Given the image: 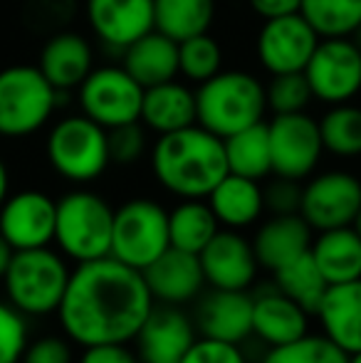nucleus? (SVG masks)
I'll list each match as a JSON object with an SVG mask.
<instances>
[{
  "instance_id": "obj_1",
  "label": "nucleus",
  "mask_w": 361,
  "mask_h": 363,
  "mask_svg": "<svg viewBox=\"0 0 361 363\" xmlns=\"http://www.w3.org/2000/svg\"><path fill=\"white\" fill-rule=\"evenodd\" d=\"M154 304L144 274L109 255L70 272L57 314L65 334L79 346L129 344Z\"/></svg>"
},
{
  "instance_id": "obj_2",
  "label": "nucleus",
  "mask_w": 361,
  "mask_h": 363,
  "mask_svg": "<svg viewBox=\"0 0 361 363\" xmlns=\"http://www.w3.org/2000/svg\"><path fill=\"white\" fill-rule=\"evenodd\" d=\"M151 171L161 188L186 198H208L228 173L223 139L201 124L161 134L151 148Z\"/></svg>"
},
{
  "instance_id": "obj_3",
  "label": "nucleus",
  "mask_w": 361,
  "mask_h": 363,
  "mask_svg": "<svg viewBox=\"0 0 361 363\" xmlns=\"http://www.w3.org/2000/svg\"><path fill=\"white\" fill-rule=\"evenodd\" d=\"M265 84L243 69H221L196 89L198 124L218 139L265 121Z\"/></svg>"
},
{
  "instance_id": "obj_4",
  "label": "nucleus",
  "mask_w": 361,
  "mask_h": 363,
  "mask_svg": "<svg viewBox=\"0 0 361 363\" xmlns=\"http://www.w3.org/2000/svg\"><path fill=\"white\" fill-rule=\"evenodd\" d=\"M10 304L25 316L57 311L70 282V269L57 252L48 247L15 250L3 274Z\"/></svg>"
},
{
  "instance_id": "obj_5",
  "label": "nucleus",
  "mask_w": 361,
  "mask_h": 363,
  "mask_svg": "<svg viewBox=\"0 0 361 363\" xmlns=\"http://www.w3.org/2000/svg\"><path fill=\"white\" fill-rule=\"evenodd\" d=\"M114 208L91 191H72L57 201L55 242L77 262L109 257Z\"/></svg>"
},
{
  "instance_id": "obj_6",
  "label": "nucleus",
  "mask_w": 361,
  "mask_h": 363,
  "mask_svg": "<svg viewBox=\"0 0 361 363\" xmlns=\"http://www.w3.org/2000/svg\"><path fill=\"white\" fill-rule=\"evenodd\" d=\"M62 94L38 67H5L0 72V136L20 139L40 131L60 106Z\"/></svg>"
},
{
  "instance_id": "obj_7",
  "label": "nucleus",
  "mask_w": 361,
  "mask_h": 363,
  "mask_svg": "<svg viewBox=\"0 0 361 363\" xmlns=\"http://www.w3.org/2000/svg\"><path fill=\"white\" fill-rule=\"evenodd\" d=\"M169 211L151 198H134L114 211L109 255L134 269H146L169 250Z\"/></svg>"
},
{
  "instance_id": "obj_8",
  "label": "nucleus",
  "mask_w": 361,
  "mask_h": 363,
  "mask_svg": "<svg viewBox=\"0 0 361 363\" xmlns=\"http://www.w3.org/2000/svg\"><path fill=\"white\" fill-rule=\"evenodd\" d=\"M48 161L72 183H91L109 166L106 129L84 114L65 116L48 136Z\"/></svg>"
},
{
  "instance_id": "obj_9",
  "label": "nucleus",
  "mask_w": 361,
  "mask_h": 363,
  "mask_svg": "<svg viewBox=\"0 0 361 363\" xmlns=\"http://www.w3.org/2000/svg\"><path fill=\"white\" fill-rule=\"evenodd\" d=\"M77 96L82 114L96 121L101 129H114L141 119L144 86L121 65L94 67L77 86Z\"/></svg>"
},
{
  "instance_id": "obj_10",
  "label": "nucleus",
  "mask_w": 361,
  "mask_h": 363,
  "mask_svg": "<svg viewBox=\"0 0 361 363\" xmlns=\"http://www.w3.org/2000/svg\"><path fill=\"white\" fill-rule=\"evenodd\" d=\"M272 176L304 181L317 171L322 161L324 144L319 134V121L307 111L297 114H274L267 121Z\"/></svg>"
},
{
  "instance_id": "obj_11",
  "label": "nucleus",
  "mask_w": 361,
  "mask_h": 363,
  "mask_svg": "<svg viewBox=\"0 0 361 363\" xmlns=\"http://www.w3.org/2000/svg\"><path fill=\"white\" fill-rule=\"evenodd\" d=\"M304 77L317 101L347 104L361 91V50L352 38H324L314 48Z\"/></svg>"
},
{
  "instance_id": "obj_12",
  "label": "nucleus",
  "mask_w": 361,
  "mask_h": 363,
  "mask_svg": "<svg viewBox=\"0 0 361 363\" xmlns=\"http://www.w3.org/2000/svg\"><path fill=\"white\" fill-rule=\"evenodd\" d=\"M361 208V181L349 171H324L302 186L299 216L317 233L349 228Z\"/></svg>"
},
{
  "instance_id": "obj_13",
  "label": "nucleus",
  "mask_w": 361,
  "mask_h": 363,
  "mask_svg": "<svg viewBox=\"0 0 361 363\" xmlns=\"http://www.w3.org/2000/svg\"><path fill=\"white\" fill-rule=\"evenodd\" d=\"M319 40L322 38L299 13L262 20L255 40L257 62L267 74L304 72Z\"/></svg>"
},
{
  "instance_id": "obj_14",
  "label": "nucleus",
  "mask_w": 361,
  "mask_h": 363,
  "mask_svg": "<svg viewBox=\"0 0 361 363\" xmlns=\"http://www.w3.org/2000/svg\"><path fill=\"white\" fill-rule=\"evenodd\" d=\"M57 203L40 191H20L0 206V235L13 250L48 247L55 242Z\"/></svg>"
},
{
  "instance_id": "obj_15",
  "label": "nucleus",
  "mask_w": 361,
  "mask_h": 363,
  "mask_svg": "<svg viewBox=\"0 0 361 363\" xmlns=\"http://www.w3.org/2000/svg\"><path fill=\"white\" fill-rule=\"evenodd\" d=\"M206 284L213 289H238L248 291L255 282L260 262L248 238L238 230H218L216 238L198 252Z\"/></svg>"
},
{
  "instance_id": "obj_16",
  "label": "nucleus",
  "mask_w": 361,
  "mask_h": 363,
  "mask_svg": "<svg viewBox=\"0 0 361 363\" xmlns=\"http://www.w3.org/2000/svg\"><path fill=\"white\" fill-rule=\"evenodd\" d=\"M193 326L206 339L243 344L252 336V294L238 289H213L198 294Z\"/></svg>"
},
{
  "instance_id": "obj_17",
  "label": "nucleus",
  "mask_w": 361,
  "mask_h": 363,
  "mask_svg": "<svg viewBox=\"0 0 361 363\" xmlns=\"http://www.w3.org/2000/svg\"><path fill=\"white\" fill-rule=\"evenodd\" d=\"M196 339L198 331L186 311L171 304H154L134 336L136 356L139 363H181Z\"/></svg>"
},
{
  "instance_id": "obj_18",
  "label": "nucleus",
  "mask_w": 361,
  "mask_h": 363,
  "mask_svg": "<svg viewBox=\"0 0 361 363\" xmlns=\"http://www.w3.org/2000/svg\"><path fill=\"white\" fill-rule=\"evenodd\" d=\"M84 13L94 38L119 55L154 30V0H87Z\"/></svg>"
},
{
  "instance_id": "obj_19",
  "label": "nucleus",
  "mask_w": 361,
  "mask_h": 363,
  "mask_svg": "<svg viewBox=\"0 0 361 363\" xmlns=\"http://www.w3.org/2000/svg\"><path fill=\"white\" fill-rule=\"evenodd\" d=\"M151 296L156 304L181 306L186 301L198 299L206 287L203 267L198 255L183 252V250L169 247L154 259L146 269H141Z\"/></svg>"
},
{
  "instance_id": "obj_20",
  "label": "nucleus",
  "mask_w": 361,
  "mask_h": 363,
  "mask_svg": "<svg viewBox=\"0 0 361 363\" xmlns=\"http://www.w3.org/2000/svg\"><path fill=\"white\" fill-rule=\"evenodd\" d=\"M309 334V314L274 284L252 294V336L267 346H282Z\"/></svg>"
},
{
  "instance_id": "obj_21",
  "label": "nucleus",
  "mask_w": 361,
  "mask_h": 363,
  "mask_svg": "<svg viewBox=\"0 0 361 363\" xmlns=\"http://www.w3.org/2000/svg\"><path fill=\"white\" fill-rule=\"evenodd\" d=\"M322 334L344 354L361 351V279L329 284L317 306Z\"/></svg>"
},
{
  "instance_id": "obj_22",
  "label": "nucleus",
  "mask_w": 361,
  "mask_h": 363,
  "mask_svg": "<svg viewBox=\"0 0 361 363\" xmlns=\"http://www.w3.org/2000/svg\"><path fill=\"white\" fill-rule=\"evenodd\" d=\"M38 69L57 91H72L94 69V52L79 33H57L45 43Z\"/></svg>"
},
{
  "instance_id": "obj_23",
  "label": "nucleus",
  "mask_w": 361,
  "mask_h": 363,
  "mask_svg": "<svg viewBox=\"0 0 361 363\" xmlns=\"http://www.w3.org/2000/svg\"><path fill=\"white\" fill-rule=\"evenodd\" d=\"M314 230L304 223L299 213L294 216H272L260 225V230L252 238V250L260 262V267L274 269L284 267L287 262L297 259L299 255L309 252L312 247Z\"/></svg>"
},
{
  "instance_id": "obj_24",
  "label": "nucleus",
  "mask_w": 361,
  "mask_h": 363,
  "mask_svg": "<svg viewBox=\"0 0 361 363\" xmlns=\"http://www.w3.org/2000/svg\"><path fill=\"white\" fill-rule=\"evenodd\" d=\"M206 203L211 206L221 228L228 230L250 228L265 213V198H262L260 181L235 176V173H226L216 183V188L208 193Z\"/></svg>"
},
{
  "instance_id": "obj_25",
  "label": "nucleus",
  "mask_w": 361,
  "mask_h": 363,
  "mask_svg": "<svg viewBox=\"0 0 361 363\" xmlns=\"http://www.w3.org/2000/svg\"><path fill=\"white\" fill-rule=\"evenodd\" d=\"M139 121L159 136L198 124L196 91L176 79L149 86V89H144Z\"/></svg>"
},
{
  "instance_id": "obj_26",
  "label": "nucleus",
  "mask_w": 361,
  "mask_h": 363,
  "mask_svg": "<svg viewBox=\"0 0 361 363\" xmlns=\"http://www.w3.org/2000/svg\"><path fill=\"white\" fill-rule=\"evenodd\" d=\"M121 67L144 89L179 77V43L159 30L141 35L121 52Z\"/></svg>"
},
{
  "instance_id": "obj_27",
  "label": "nucleus",
  "mask_w": 361,
  "mask_h": 363,
  "mask_svg": "<svg viewBox=\"0 0 361 363\" xmlns=\"http://www.w3.org/2000/svg\"><path fill=\"white\" fill-rule=\"evenodd\" d=\"M309 255L327 284L361 279V238L352 225L319 233L312 240Z\"/></svg>"
},
{
  "instance_id": "obj_28",
  "label": "nucleus",
  "mask_w": 361,
  "mask_h": 363,
  "mask_svg": "<svg viewBox=\"0 0 361 363\" xmlns=\"http://www.w3.org/2000/svg\"><path fill=\"white\" fill-rule=\"evenodd\" d=\"M221 230L206 198H186L169 211V245L183 252L198 255Z\"/></svg>"
},
{
  "instance_id": "obj_29",
  "label": "nucleus",
  "mask_w": 361,
  "mask_h": 363,
  "mask_svg": "<svg viewBox=\"0 0 361 363\" xmlns=\"http://www.w3.org/2000/svg\"><path fill=\"white\" fill-rule=\"evenodd\" d=\"M216 0H154V30L183 43L211 30Z\"/></svg>"
},
{
  "instance_id": "obj_30",
  "label": "nucleus",
  "mask_w": 361,
  "mask_h": 363,
  "mask_svg": "<svg viewBox=\"0 0 361 363\" xmlns=\"http://www.w3.org/2000/svg\"><path fill=\"white\" fill-rule=\"evenodd\" d=\"M223 148H226L228 173L252 178V181H262V178L272 176L270 141H267L265 121L223 139Z\"/></svg>"
},
{
  "instance_id": "obj_31",
  "label": "nucleus",
  "mask_w": 361,
  "mask_h": 363,
  "mask_svg": "<svg viewBox=\"0 0 361 363\" xmlns=\"http://www.w3.org/2000/svg\"><path fill=\"white\" fill-rule=\"evenodd\" d=\"M274 287L282 291L284 296L294 301V304L302 306L307 314H317V306L322 301L324 291H327L329 284L324 282L322 272L314 264L312 255L304 252L299 255L297 259L287 262L284 267L274 269Z\"/></svg>"
},
{
  "instance_id": "obj_32",
  "label": "nucleus",
  "mask_w": 361,
  "mask_h": 363,
  "mask_svg": "<svg viewBox=\"0 0 361 363\" xmlns=\"http://www.w3.org/2000/svg\"><path fill=\"white\" fill-rule=\"evenodd\" d=\"M317 121L324 151L339 158L361 156V106L352 104V101L334 104Z\"/></svg>"
},
{
  "instance_id": "obj_33",
  "label": "nucleus",
  "mask_w": 361,
  "mask_h": 363,
  "mask_svg": "<svg viewBox=\"0 0 361 363\" xmlns=\"http://www.w3.org/2000/svg\"><path fill=\"white\" fill-rule=\"evenodd\" d=\"M299 15L319 38H352L361 25V0H302Z\"/></svg>"
},
{
  "instance_id": "obj_34",
  "label": "nucleus",
  "mask_w": 361,
  "mask_h": 363,
  "mask_svg": "<svg viewBox=\"0 0 361 363\" xmlns=\"http://www.w3.org/2000/svg\"><path fill=\"white\" fill-rule=\"evenodd\" d=\"M223 69V50L213 35L203 33L179 43V74L193 84H203Z\"/></svg>"
},
{
  "instance_id": "obj_35",
  "label": "nucleus",
  "mask_w": 361,
  "mask_h": 363,
  "mask_svg": "<svg viewBox=\"0 0 361 363\" xmlns=\"http://www.w3.org/2000/svg\"><path fill=\"white\" fill-rule=\"evenodd\" d=\"M260 363H349V356L324 334H304L282 346H270Z\"/></svg>"
},
{
  "instance_id": "obj_36",
  "label": "nucleus",
  "mask_w": 361,
  "mask_h": 363,
  "mask_svg": "<svg viewBox=\"0 0 361 363\" xmlns=\"http://www.w3.org/2000/svg\"><path fill=\"white\" fill-rule=\"evenodd\" d=\"M265 99L272 114H297V111H307L314 96L304 72H287L270 74V82L265 86Z\"/></svg>"
},
{
  "instance_id": "obj_37",
  "label": "nucleus",
  "mask_w": 361,
  "mask_h": 363,
  "mask_svg": "<svg viewBox=\"0 0 361 363\" xmlns=\"http://www.w3.org/2000/svg\"><path fill=\"white\" fill-rule=\"evenodd\" d=\"M106 146H109V161L119 166H131L141 161L146 153V126L141 121L121 124L106 129Z\"/></svg>"
},
{
  "instance_id": "obj_38",
  "label": "nucleus",
  "mask_w": 361,
  "mask_h": 363,
  "mask_svg": "<svg viewBox=\"0 0 361 363\" xmlns=\"http://www.w3.org/2000/svg\"><path fill=\"white\" fill-rule=\"evenodd\" d=\"M28 346L25 314L13 304L0 301V363H18Z\"/></svg>"
},
{
  "instance_id": "obj_39",
  "label": "nucleus",
  "mask_w": 361,
  "mask_h": 363,
  "mask_svg": "<svg viewBox=\"0 0 361 363\" xmlns=\"http://www.w3.org/2000/svg\"><path fill=\"white\" fill-rule=\"evenodd\" d=\"M181 363H248V359L240 344H228V341L198 336L191 344V349L186 351Z\"/></svg>"
},
{
  "instance_id": "obj_40",
  "label": "nucleus",
  "mask_w": 361,
  "mask_h": 363,
  "mask_svg": "<svg viewBox=\"0 0 361 363\" xmlns=\"http://www.w3.org/2000/svg\"><path fill=\"white\" fill-rule=\"evenodd\" d=\"M262 198H265V211H270V216H294L299 213V203H302V186L292 178L274 176L262 188Z\"/></svg>"
},
{
  "instance_id": "obj_41",
  "label": "nucleus",
  "mask_w": 361,
  "mask_h": 363,
  "mask_svg": "<svg viewBox=\"0 0 361 363\" xmlns=\"http://www.w3.org/2000/svg\"><path fill=\"white\" fill-rule=\"evenodd\" d=\"M23 363H72L70 344L57 336H45L25 346Z\"/></svg>"
},
{
  "instance_id": "obj_42",
  "label": "nucleus",
  "mask_w": 361,
  "mask_h": 363,
  "mask_svg": "<svg viewBox=\"0 0 361 363\" xmlns=\"http://www.w3.org/2000/svg\"><path fill=\"white\" fill-rule=\"evenodd\" d=\"M79 363H139V356L126 349V344H96L84 346Z\"/></svg>"
},
{
  "instance_id": "obj_43",
  "label": "nucleus",
  "mask_w": 361,
  "mask_h": 363,
  "mask_svg": "<svg viewBox=\"0 0 361 363\" xmlns=\"http://www.w3.org/2000/svg\"><path fill=\"white\" fill-rule=\"evenodd\" d=\"M248 5H250L257 18L272 20V18H282V15L299 13L302 0H248Z\"/></svg>"
},
{
  "instance_id": "obj_44",
  "label": "nucleus",
  "mask_w": 361,
  "mask_h": 363,
  "mask_svg": "<svg viewBox=\"0 0 361 363\" xmlns=\"http://www.w3.org/2000/svg\"><path fill=\"white\" fill-rule=\"evenodd\" d=\"M13 252H15V250L10 247V242L3 238V235H0V279H3L5 269H8L10 259H13Z\"/></svg>"
},
{
  "instance_id": "obj_45",
  "label": "nucleus",
  "mask_w": 361,
  "mask_h": 363,
  "mask_svg": "<svg viewBox=\"0 0 361 363\" xmlns=\"http://www.w3.org/2000/svg\"><path fill=\"white\" fill-rule=\"evenodd\" d=\"M8 186H10L8 168H5L3 158H0V206H3V201H5V198H8Z\"/></svg>"
},
{
  "instance_id": "obj_46",
  "label": "nucleus",
  "mask_w": 361,
  "mask_h": 363,
  "mask_svg": "<svg viewBox=\"0 0 361 363\" xmlns=\"http://www.w3.org/2000/svg\"><path fill=\"white\" fill-rule=\"evenodd\" d=\"M352 228L359 233V238H361V208H359V213H357V218H354V223H352Z\"/></svg>"
},
{
  "instance_id": "obj_47",
  "label": "nucleus",
  "mask_w": 361,
  "mask_h": 363,
  "mask_svg": "<svg viewBox=\"0 0 361 363\" xmlns=\"http://www.w3.org/2000/svg\"><path fill=\"white\" fill-rule=\"evenodd\" d=\"M352 40H354V45H357V48L361 50V25H359V28H357V30H354Z\"/></svg>"
},
{
  "instance_id": "obj_48",
  "label": "nucleus",
  "mask_w": 361,
  "mask_h": 363,
  "mask_svg": "<svg viewBox=\"0 0 361 363\" xmlns=\"http://www.w3.org/2000/svg\"><path fill=\"white\" fill-rule=\"evenodd\" d=\"M349 363H361V351H357V354H349Z\"/></svg>"
},
{
  "instance_id": "obj_49",
  "label": "nucleus",
  "mask_w": 361,
  "mask_h": 363,
  "mask_svg": "<svg viewBox=\"0 0 361 363\" xmlns=\"http://www.w3.org/2000/svg\"><path fill=\"white\" fill-rule=\"evenodd\" d=\"M18 363H20V361H18Z\"/></svg>"
}]
</instances>
